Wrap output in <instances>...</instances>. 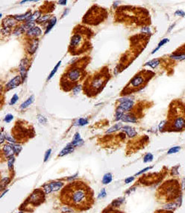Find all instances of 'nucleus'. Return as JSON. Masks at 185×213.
I'll return each mask as SVG.
<instances>
[{
  "mask_svg": "<svg viewBox=\"0 0 185 213\" xmlns=\"http://www.w3.org/2000/svg\"><path fill=\"white\" fill-rule=\"evenodd\" d=\"M60 200L62 203L78 212L89 209L94 203L92 189L82 181L67 184L60 191Z\"/></svg>",
  "mask_w": 185,
  "mask_h": 213,
  "instance_id": "obj_1",
  "label": "nucleus"
},
{
  "mask_svg": "<svg viewBox=\"0 0 185 213\" xmlns=\"http://www.w3.org/2000/svg\"><path fill=\"white\" fill-rule=\"evenodd\" d=\"M179 191L178 184L176 180H170L166 182L162 186L159 188L158 192L162 194L163 197H166V200H173L178 197V194Z\"/></svg>",
  "mask_w": 185,
  "mask_h": 213,
  "instance_id": "obj_2",
  "label": "nucleus"
},
{
  "mask_svg": "<svg viewBox=\"0 0 185 213\" xmlns=\"http://www.w3.org/2000/svg\"><path fill=\"white\" fill-rule=\"evenodd\" d=\"M44 199H45V195H44V191L40 189H38V190H35L32 194L31 197L28 199V203L33 205L34 206H37L41 203H43Z\"/></svg>",
  "mask_w": 185,
  "mask_h": 213,
  "instance_id": "obj_3",
  "label": "nucleus"
},
{
  "mask_svg": "<svg viewBox=\"0 0 185 213\" xmlns=\"http://www.w3.org/2000/svg\"><path fill=\"white\" fill-rule=\"evenodd\" d=\"M185 127V117L184 115L176 116L172 121V129L175 131L183 130Z\"/></svg>",
  "mask_w": 185,
  "mask_h": 213,
  "instance_id": "obj_4",
  "label": "nucleus"
},
{
  "mask_svg": "<svg viewBox=\"0 0 185 213\" xmlns=\"http://www.w3.org/2000/svg\"><path fill=\"white\" fill-rule=\"evenodd\" d=\"M120 104L119 105L117 108L121 110L122 112L130 111L134 106L133 100H132L129 98H122V99H120Z\"/></svg>",
  "mask_w": 185,
  "mask_h": 213,
  "instance_id": "obj_5",
  "label": "nucleus"
},
{
  "mask_svg": "<svg viewBox=\"0 0 185 213\" xmlns=\"http://www.w3.org/2000/svg\"><path fill=\"white\" fill-rule=\"evenodd\" d=\"M82 76V72L80 70L78 69H72L70 70V71H68V73H66V79L70 81V82H76L78 81L80 79Z\"/></svg>",
  "mask_w": 185,
  "mask_h": 213,
  "instance_id": "obj_6",
  "label": "nucleus"
},
{
  "mask_svg": "<svg viewBox=\"0 0 185 213\" xmlns=\"http://www.w3.org/2000/svg\"><path fill=\"white\" fill-rule=\"evenodd\" d=\"M104 81H105V78H104L103 76L95 77L91 82V85H90L91 90L96 91V90H98L99 88H101V87L104 83Z\"/></svg>",
  "mask_w": 185,
  "mask_h": 213,
  "instance_id": "obj_7",
  "label": "nucleus"
},
{
  "mask_svg": "<svg viewBox=\"0 0 185 213\" xmlns=\"http://www.w3.org/2000/svg\"><path fill=\"white\" fill-rule=\"evenodd\" d=\"M22 77L21 76H15L14 79H12L11 80H10L5 85V88L8 89V90H11V89H14L15 88H16L17 86H19L21 82H22Z\"/></svg>",
  "mask_w": 185,
  "mask_h": 213,
  "instance_id": "obj_8",
  "label": "nucleus"
},
{
  "mask_svg": "<svg viewBox=\"0 0 185 213\" xmlns=\"http://www.w3.org/2000/svg\"><path fill=\"white\" fill-rule=\"evenodd\" d=\"M82 41H83V38H82V35H79V34H75L71 38L70 46L73 50L76 49V48H78V47H79L82 44Z\"/></svg>",
  "mask_w": 185,
  "mask_h": 213,
  "instance_id": "obj_9",
  "label": "nucleus"
},
{
  "mask_svg": "<svg viewBox=\"0 0 185 213\" xmlns=\"http://www.w3.org/2000/svg\"><path fill=\"white\" fill-rule=\"evenodd\" d=\"M28 64V61L26 58H24L21 61L20 64V74H21V77L22 81L25 80L26 76V73H27V66Z\"/></svg>",
  "mask_w": 185,
  "mask_h": 213,
  "instance_id": "obj_10",
  "label": "nucleus"
},
{
  "mask_svg": "<svg viewBox=\"0 0 185 213\" xmlns=\"http://www.w3.org/2000/svg\"><path fill=\"white\" fill-rule=\"evenodd\" d=\"M145 82V79L141 75H137L135 76L130 82L131 87L132 88H138L143 82Z\"/></svg>",
  "mask_w": 185,
  "mask_h": 213,
  "instance_id": "obj_11",
  "label": "nucleus"
},
{
  "mask_svg": "<svg viewBox=\"0 0 185 213\" xmlns=\"http://www.w3.org/2000/svg\"><path fill=\"white\" fill-rule=\"evenodd\" d=\"M2 153L4 154L6 157H12L15 153L12 144H5L2 147Z\"/></svg>",
  "mask_w": 185,
  "mask_h": 213,
  "instance_id": "obj_12",
  "label": "nucleus"
},
{
  "mask_svg": "<svg viewBox=\"0 0 185 213\" xmlns=\"http://www.w3.org/2000/svg\"><path fill=\"white\" fill-rule=\"evenodd\" d=\"M16 20L14 19V17H7L2 21V28L10 29L16 25Z\"/></svg>",
  "mask_w": 185,
  "mask_h": 213,
  "instance_id": "obj_13",
  "label": "nucleus"
},
{
  "mask_svg": "<svg viewBox=\"0 0 185 213\" xmlns=\"http://www.w3.org/2000/svg\"><path fill=\"white\" fill-rule=\"evenodd\" d=\"M41 34H42V31L38 26H34V28H32V29L28 30L26 32V35L28 36H29V37H38Z\"/></svg>",
  "mask_w": 185,
  "mask_h": 213,
  "instance_id": "obj_14",
  "label": "nucleus"
},
{
  "mask_svg": "<svg viewBox=\"0 0 185 213\" xmlns=\"http://www.w3.org/2000/svg\"><path fill=\"white\" fill-rule=\"evenodd\" d=\"M123 132H125L129 137H131V138H133V137H134V136H136L137 135V132H136V130L133 128V127H132V126H123L122 129H121Z\"/></svg>",
  "mask_w": 185,
  "mask_h": 213,
  "instance_id": "obj_15",
  "label": "nucleus"
},
{
  "mask_svg": "<svg viewBox=\"0 0 185 213\" xmlns=\"http://www.w3.org/2000/svg\"><path fill=\"white\" fill-rule=\"evenodd\" d=\"M32 11H28L26 12L25 14H21V15H15L14 17L16 21H24L26 20V22L28 21V20L32 17Z\"/></svg>",
  "mask_w": 185,
  "mask_h": 213,
  "instance_id": "obj_16",
  "label": "nucleus"
},
{
  "mask_svg": "<svg viewBox=\"0 0 185 213\" xmlns=\"http://www.w3.org/2000/svg\"><path fill=\"white\" fill-rule=\"evenodd\" d=\"M121 120L123 122H127V123H136L138 121L137 117L135 116H134L133 114H123Z\"/></svg>",
  "mask_w": 185,
  "mask_h": 213,
  "instance_id": "obj_17",
  "label": "nucleus"
},
{
  "mask_svg": "<svg viewBox=\"0 0 185 213\" xmlns=\"http://www.w3.org/2000/svg\"><path fill=\"white\" fill-rule=\"evenodd\" d=\"M84 143V141L81 138L80 134L79 133H76V135L73 137V140L71 143V144L73 147H77V146H80Z\"/></svg>",
  "mask_w": 185,
  "mask_h": 213,
  "instance_id": "obj_18",
  "label": "nucleus"
},
{
  "mask_svg": "<svg viewBox=\"0 0 185 213\" xmlns=\"http://www.w3.org/2000/svg\"><path fill=\"white\" fill-rule=\"evenodd\" d=\"M73 150H74V147L71 144H70L61 150V152L59 154V156H65L66 154L71 153Z\"/></svg>",
  "mask_w": 185,
  "mask_h": 213,
  "instance_id": "obj_19",
  "label": "nucleus"
},
{
  "mask_svg": "<svg viewBox=\"0 0 185 213\" xmlns=\"http://www.w3.org/2000/svg\"><path fill=\"white\" fill-rule=\"evenodd\" d=\"M49 185H50L52 191H57L63 187L64 183L62 182H52L49 183Z\"/></svg>",
  "mask_w": 185,
  "mask_h": 213,
  "instance_id": "obj_20",
  "label": "nucleus"
},
{
  "mask_svg": "<svg viewBox=\"0 0 185 213\" xmlns=\"http://www.w3.org/2000/svg\"><path fill=\"white\" fill-rule=\"evenodd\" d=\"M34 101V96H31L29 98H28L23 103L21 104L20 106V108L21 109H24V108H26L27 107H28L30 105H32Z\"/></svg>",
  "mask_w": 185,
  "mask_h": 213,
  "instance_id": "obj_21",
  "label": "nucleus"
},
{
  "mask_svg": "<svg viewBox=\"0 0 185 213\" xmlns=\"http://www.w3.org/2000/svg\"><path fill=\"white\" fill-rule=\"evenodd\" d=\"M41 15V12L40 11H36L32 15V17L28 20V21L27 22H31V23H34V21H38L39 19H40V17H41L40 16ZM26 22V23H27Z\"/></svg>",
  "mask_w": 185,
  "mask_h": 213,
  "instance_id": "obj_22",
  "label": "nucleus"
},
{
  "mask_svg": "<svg viewBox=\"0 0 185 213\" xmlns=\"http://www.w3.org/2000/svg\"><path fill=\"white\" fill-rule=\"evenodd\" d=\"M56 22H57V19H56V17H52V20L49 21V23H48V24L47 27H46V31H45V34H46V35L51 31V29H52L54 27V26L56 24Z\"/></svg>",
  "mask_w": 185,
  "mask_h": 213,
  "instance_id": "obj_23",
  "label": "nucleus"
},
{
  "mask_svg": "<svg viewBox=\"0 0 185 213\" xmlns=\"http://www.w3.org/2000/svg\"><path fill=\"white\" fill-rule=\"evenodd\" d=\"M122 128V123H118L116 124H115L114 126H113L112 127H110L109 129L107 130L106 133H110V132H116L117 130H120Z\"/></svg>",
  "mask_w": 185,
  "mask_h": 213,
  "instance_id": "obj_24",
  "label": "nucleus"
},
{
  "mask_svg": "<svg viewBox=\"0 0 185 213\" xmlns=\"http://www.w3.org/2000/svg\"><path fill=\"white\" fill-rule=\"evenodd\" d=\"M112 179H113L112 174L110 173H106V174L104 175L103 179H102V183H103L104 185L109 184V183L112 181Z\"/></svg>",
  "mask_w": 185,
  "mask_h": 213,
  "instance_id": "obj_25",
  "label": "nucleus"
},
{
  "mask_svg": "<svg viewBox=\"0 0 185 213\" xmlns=\"http://www.w3.org/2000/svg\"><path fill=\"white\" fill-rule=\"evenodd\" d=\"M159 64H160V60L159 59H154V60H152V61L147 62L146 64V66H150L152 68H155V67H157L159 65Z\"/></svg>",
  "mask_w": 185,
  "mask_h": 213,
  "instance_id": "obj_26",
  "label": "nucleus"
},
{
  "mask_svg": "<svg viewBox=\"0 0 185 213\" xmlns=\"http://www.w3.org/2000/svg\"><path fill=\"white\" fill-rule=\"evenodd\" d=\"M88 123V120L87 118H84V117H81L78 120H76V126H85Z\"/></svg>",
  "mask_w": 185,
  "mask_h": 213,
  "instance_id": "obj_27",
  "label": "nucleus"
},
{
  "mask_svg": "<svg viewBox=\"0 0 185 213\" xmlns=\"http://www.w3.org/2000/svg\"><path fill=\"white\" fill-rule=\"evenodd\" d=\"M60 64H61V61H58V64L55 65V67H54V69L52 70V72L50 73V74H49V76H48V77L47 78V80H50L53 76H54V75L55 74V73L57 72V70H58V67H60Z\"/></svg>",
  "mask_w": 185,
  "mask_h": 213,
  "instance_id": "obj_28",
  "label": "nucleus"
},
{
  "mask_svg": "<svg viewBox=\"0 0 185 213\" xmlns=\"http://www.w3.org/2000/svg\"><path fill=\"white\" fill-rule=\"evenodd\" d=\"M34 23H31V22H27V23H26L22 26V29H23V31L25 32V31H28V30H30V29H32V28H34Z\"/></svg>",
  "mask_w": 185,
  "mask_h": 213,
  "instance_id": "obj_29",
  "label": "nucleus"
},
{
  "mask_svg": "<svg viewBox=\"0 0 185 213\" xmlns=\"http://www.w3.org/2000/svg\"><path fill=\"white\" fill-rule=\"evenodd\" d=\"M38 46V40H34L33 41V43L32 44V45L30 46V49H29V53L31 54H33L35 53L37 48Z\"/></svg>",
  "mask_w": 185,
  "mask_h": 213,
  "instance_id": "obj_30",
  "label": "nucleus"
},
{
  "mask_svg": "<svg viewBox=\"0 0 185 213\" xmlns=\"http://www.w3.org/2000/svg\"><path fill=\"white\" fill-rule=\"evenodd\" d=\"M167 42H169V39H168V38H164V39L161 40V41H160V43L158 44V47H156V48L153 50V52L152 53V54L155 53H156V52H157V51H158V50H159V49L162 47V46H163V45H164V44H166Z\"/></svg>",
  "mask_w": 185,
  "mask_h": 213,
  "instance_id": "obj_31",
  "label": "nucleus"
},
{
  "mask_svg": "<svg viewBox=\"0 0 185 213\" xmlns=\"http://www.w3.org/2000/svg\"><path fill=\"white\" fill-rule=\"evenodd\" d=\"M178 203H168V204H166V206H164V209L170 211V210H172V209H176V208L178 206Z\"/></svg>",
  "mask_w": 185,
  "mask_h": 213,
  "instance_id": "obj_32",
  "label": "nucleus"
},
{
  "mask_svg": "<svg viewBox=\"0 0 185 213\" xmlns=\"http://www.w3.org/2000/svg\"><path fill=\"white\" fill-rule=\"evenodd\" d=\"M123 202H124V198H119V199H117V200H114V201L112 202L111 205H112V206H114V207H118V206H120Z\"/></svg>",
  "mask_w": 185,
  "mask_h": 213,
  "instance_id": "obj_33",
  "label": "nucleus"
},
{
  "mask_svg": "<svg viewBox=\"0 0 185 213\" xmlns=\"http://www.w3.org/2000/svg\"><path fill=\"white\" fill-rule=\"evenodd\" d=\"M180 150H181V147H179V146H176V147H171V148L169 150V151L167 152V153H168V154L176 153H178Z\"/></svg>",
  "mask_w": 185,
  "mask_h": 213,
  "instance_id": "obj_34",
  "label": "nucleus"
},
{
  "mask_svg": "<svg viewBox=\"0 0 185 213\" xmlns=\"http://www.w3.org/2000/svg\"><path fill=\"white\" fill-rule=\"evenodd\" d=\"M153 160V155L152 153H147L144 158H143V161L145 163H147V162H150Z\"/></svg>",
  "mask_w": 185,
  "mask_h": 213,
  "instance_id": "obj_35",
  "label": "nucleus"
},
{
  "mask_svg": "<svg viewBox=\"0 0 185 213\" xmlns=\"http://www.w3.org/2000/svg\"><path fill=\"white\" fill-rule=\"evenodd\" d=\"M49 17H50V15H49V14H45V15H44V16H42V17H40V19L38 20V23H44V22H46V21H47V20L49 19Z\"/></svg>",
  "mask_w": 185,
  "mask_h": 213,
  "instance_id": "obj_36",
  "label": "nucleus"
},
{
  "mask_svg": "<svg viewBox=\"0 0 185 213\" xmlns=\"http://www.w3.org/2000/svg\"><path fill=\"white\" fill-rule=\"evenodd\" d=\"M12 146H13V147H14V152H15L16 154H19L20 152L22 150V147H21L20 145H19V144H13Z\"/></svg>",
  "mask_w": 185,
  "mask_h": 213,
  "instance_id": "obj_37",
  "label": "nucleus"
},
{
  "mask_svg": "<svg viewBox=\"0 0 185 213\" xmlns=\"http://www.w3.org/2000/svg\"><path fill=\"white\" fill-rule=\"evenodd\" d=\"M170 58H172V59H176V60H179V61H182L185 59V55H171Z\"/></svg>",
  "mask_w": 185,
  "mask_h": 213,
  "instance_id": "obj_38",
  "label": "nucleus"
},
{
  "mask_svg": "<svg viewBox=\"0 0 185 213\" xmlns=\"http://www.w3.org/2000/svg\"><path fill=\"white\" fill-rule=\"evenodd\" d=\"M38 119L39 122H40V123H43V124H45L46 122H47V119H46L44 116H43V115H41V114H38Z\"/></svg>",
  "mask_w": 185,
  "mask_h": 213,
  "instance_id": "obj_39",
  "label": "nucleus"
},
{
  "mask_svg": "<svg viewBox=\"0 0 185 213\" xmlns=\"http://www.w3.org/2000/svg\"><path fill=\"white\" fill-rule=\"evenodd\" d=\"M18 99H19V97L17 96V94H14V95L12 97V98H11V100H10L9 104H10V105H14V104L17 102Z\"/></svg>",
  "mask_w": 185,
  "mask_h": 213,
  "instance_id": "obj_40",
  "label": "nucleus"
},
{
  "mask_svg": "<svg viewBox=\"0 0 185 213\" xmlns=\"http://www.w3.org/2000/svg\"><path fill=\"white\" fill-rule=\"evenodd\" d=\"M4 138H5V139H6L8 141H10V142H11V143H13V144H15V143H16V140H15L12 136H10V135H8V134L5 135Z\"/></svg>",
  "mask_w": 185,
  "mask_h": 213,
  "instance_id": "obj_41",
  "label": "nucleus"
},
{
  "mask_svg": "<svg viewBox=\"0 0 185 213\" xmlns=\"http://www.w3.org/2000/svg\"><path fill=\"white\" fill-rule=\"evenodd\" d=\"M13 118H14V116L12 115V114H7L6 116H5V117H4V120L6 122V123H10L12 120H13Z\"/></svg>",
  "mask_w": 185,
  "mask_h": 213,
  "instance_id": "obj_42",
  "label": "nucleus"
},
{
  "mask_svg": "<svg viewBox=\"0 0 185 213\" xmlns=\"http://www.w3.org/2000/svg\"><path fill=\"white\" fill-rule=\"evenodd\" d=\"M43 188H44V191L46 192V194H48V193H50V192L52 191V189H51V188H50L49 184H46V185H45L43 187Z\"/></svg>",
  "mask_w": 185,
  "mask_h": 213,
  "instance_id": "obj_43",
  "label": "nucleus"
},
{
  "mask_svg": "<svg viewBox=\"0 0 185 213\" xmlns=\"http://www.w3.org/2000/svg\"><path fill=\"white\" fill-rule=\"evenodd\" d=\"M14 157L12 156V157H10V159L8 161V167L9 168H11L13 167V164H14Z\"/></svg>",
  "mask_w": 185,
  "mask_h": 213,
  "instance_id": "obj_44",
  "label": "nucleus"
},
{
  "mask_svg": "<svg viewBox=\"0 0 185 213\" xmlns=\"http://www.w3.org/2000/svg\"><path fill=\"white\" fill-rule=\"evenodd\" d=\"M81 90H82V85H78L73 88V93L75 94H77L81 91Z\"/></svg>",
  "mask_w": 185,
  "mask_h": 213,
  "instance_id": "obj_45",
  "label": "nucleus"
},
{
  "mask_svg": "<svg viewBox=\"0 0 185 213\" xmlns=\"http://www.w3.org/2000/svg\"><path fill=\"white\" fill-rule=\"evenodd\" d=\"M106 191H105V189L104 188H103L102 191H101V192L99 193V194H98V198H104V197H105V196H106Z\"/></svg>",
  "mask_w": 185,
  "mask_h": 213,
  "instance_id": "obj_46",
  "label": "nucleus"
},
{
  "mask_svg": "<svg viewBox=\"0 0 185 213\" xmlns=\"http://www.w3.org/2000/svg\"><path fill=\"white\" fill-rule=\"evenodd\" d=\"M51 153H52V150L51 149H48L47 151H46V154H45V156H44V161H46L48 159L50 155H51Z\"/></svg>",
  "mask_w": 185,
  "mask_h": 213,
  "instance_id": "obj_47",
  "label": "nucleus"
},
{
  "mask_svg": "<svg viewBox=\"0 0 185 213\" xmlns=\"http://www.w3.org/2000/svg\"><path fill=\"white\" fill-rule=\"evenodd\" d=\"M8 182H9V179H8V177H5V178H4V179H2V187H3L4 185H7L8 183Z\"/></svg>",
  "mask_w": 185,
  "mask_h": 213,
  "instance_id": "obj_48",
  "label": "nucleus"
},
{
  "mask_svg": "<svg viewBox=\"0 0 185 213\" xmlns=\"http://www.w3.org/2000/svg\"><path fill=\"white\" fill-rule=\"evenodd\" d=\"M175 14L176 16H181V17H184L185 16V13L183 11H181V10H178L176 11Z\"/></svg>",
  "mask_w": 185,
  "mask_h": 213,
  "instance_id": "obj_49",
  "label": "nucleus"
},
{
  "mask_svg": "<svg viewBox=\"0 0 185 213\" xmlns=\"http://www.w3.org/2000/svg\"><path fill=\"white\" fill-rule=\"evenodd\" d=\"M152 168V167H146V168H144V169H142V170H141L140 172H138V173H137L135 175L136 176H138V175H140V174H141V173H144V172H146V170H148L149 169H151Z\"/></svg>",
  "mask_w": 185,
  "mask_h": 213,
  "instance_id": "obj_50",
  "label": "nucleus"
},
{
  "mask_svg": "<svg viewBox=\"0 0 185 213\" xmlns=\"http://www.w3.org/2000/svg\"><path fill=\"white\" fill-rule=\"evenodd\" d=\"M133 180H134V176H130V177H128L127 179H125V182L126 184H128V183H130L131 182H132Z\"/></svg>",
  "mask_w": 185,
  "mask_h": 213,
  "instance_id": "obj_51",
  "label": "nucleus"
},
{
  "mask_svg": "<svg viewBox=\"0 0 185 213\" xmlns=\"http://www.w3.org/2000/svg\"><path fill=\"white\" fill-rule=\"evenodd\" d=\"M142 32H147V33H150L151 32V30H150V28L148 27H146V28H143L142 30H141Z\"/></svg>",
  "mask_w": 185,
  "mask_h": 213,
  "instance_id": "obj_52",
  "label": "nucleus"
},
{
  "mask_svg": "<svg viewBox=\"0 0 185 213\" xmlns=\"http://www.w3.org/2000/svg\"><path fill=\"white\" fill-rule=\"evenodd\" d=\"M165 123H166V121H162V122L160 123V125H159V129H160V131L164 129V126L166 124Z\"/></svg>",
  "mask_w": 185,
  "mask_h": 213,
  "instance_id": "obj_53",
  "label": "nucleus"
},
{
  "mask_svg": "<svg viewBox=\"0 0 185 213\" xmlns=\"http://www.w3.org/2000/svg\"><path fill=\"white\" fill-rule=\"evenodd\" d=\"M155 213H172L170 211H168V210H162V211H158L157 212Z\"/></svg>",
  "mask_w": 185,
  "mask_h": 213,
  "instance_id": "obj_54",
  "label": "nucleus"
},
{
  "mask_svg": "<svg viewBox=\"0 0 185 213\" xmlns=\"http://www.w3.org/2000/svg\"><path fill=\"white\" fill-rule=\"evenodd\" d=\"M66 1H59L58 2V3L60 4V5H66Z\"/></svg>",
  "mask_w": 185,
  "mask_h": 213,
  "instance_id": "obj_55",
  "label": "nucleus"
},
{
  "mask_svg": "<svg viewBox=\"0 0 185 213\" xmlns=\"http://www.w3.org/2000/svg\"><path fill=\"white\" fill-rule=\"evenodd\" d=\"M3 142H4V135L2 133V134H1V141H0V143L2 144Z\"/></svg>",
  "mask_w": 185,
  "mask_h": 213,
  "instance_id": "obj_56",
  "label": "nucleus"
},
{
  "mask_svg": "<svg viewBox=\"0 0 185 213\" xmlns=\"http://www.w3.org/2000/svg\"><path fill=\"white\" fill-rule=\"evenodd\" d=\"M106 213H122V212H116V211H109V212H107Z\"/></svg>",
  "mask_w": 185,
  "mask_h": 213,
  "instance_id": "obj_57",
  "label": "nucleus"
},
{
  "mask_svg": "<svg viewBox=\"0 0 185 213\" xmlns=\"http://www.w3.org/2000/svg\"><path fill=\"white\" fill-rule=\"evenodd\" d=\"M19 213H22V212H19Z\"/></svg>",
  "mask_w": 185,
  "mask_h": 213,
  "instance_id": "obj_58",
  "label": "nucleus"
},
{
  "mask_svg": "<svg viewBox=\"0 0 185 213\" xmlns=\"http://www.w3.org/2000/svg\"><path fill=\"white\" fill-rule=\"evenodd\" d=\"M66 213H67V212H66Z\"/></svg>",
  "mask_w": 185,
  "mask_h": 213,
  "instance_id": "obj_59",
  "label": "nucleus"
}]
</instances>
